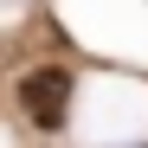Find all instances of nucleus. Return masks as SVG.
<instances>
[{
    "mask_svg": "<svg viewBox=\"0 0 148 148\" xmlns=\"http://www.w3.org/2000/svg\"><path fill=\"white\" fill-rule=\"evenodd\" d=\"M71 90H77V77H71L64 64H32L26 77H19V110H26V122L32 129H58L71 116Z\"/></svg>",
    "mask_w": 148,
    "mask_h": 148,
    "instance_id": "nucleus-1",
    "label": "nucleus"
}]
</instances>
